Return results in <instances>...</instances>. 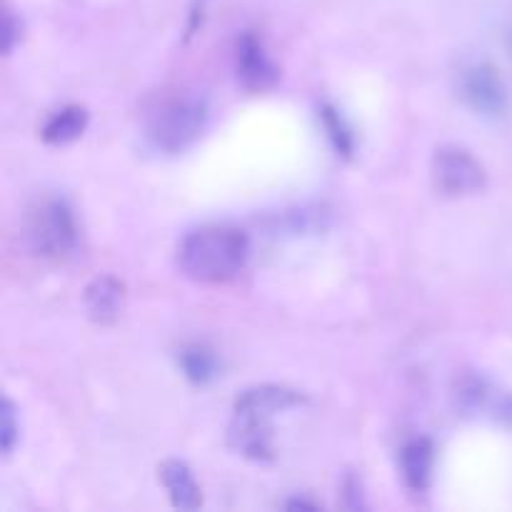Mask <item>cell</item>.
I'll list each match as a JSON object with an SVG mask.
<instances>
[{"label": "cell", "instance_id": "3", "mask_svg": "<svg viewBox=\"0 0 512 512\" xmlns=\"http://www.w3.org/2000/svg\"><path fill=\"white\" fill-rule=\"evenodd\" d=\"M23 238L30 253L50 263L73 258L80 243V228L68 200L58 195H40L25 210Z\"/></svg>", "mask_w": 512, "mask_h": 512}, {"label": "cell", "instance_id": "9", "mask_svg": "<svg viewBox=\"0 0 512 512\" xmlns=\"http://www.w3.org/2000/svg\"><path fill=\"white\" fill-rule=\"evenodd\" d=\"M83 303L85 313L93 323L113 325L125 310V283L113 275H100L88 283Z\"/></svg>", "mask_w": 512, "mask_h": 512}, {"label": "cell", "instance_id": "1", "mask_svg": "<svg viewBox=\"0 0 512 512\" xmlns=\"http://www.w3.org/2000/svg\"><path fill=\"white\" fill-rule=\"evenodd\" d=\"M250 255L248 235L233 225H203L180 240L178 265L190 280L223 285L238 278Z\"/></svg>", "mask_w": 512, "mask_h": 512}, {"label": "cell", "instance_id": "7", "mask_svg": "<svg viewBox=\"0 0 512 512\" xmlns=\"http://www.w3.org/2000/svg\"><path fill=\"white\" fill-rule=\"evenodd\" d=\"M235 73L240 85L250 93H265L280 80L278 65L265 53L258 35L243 33L235 40Z\"/></svg>", "mask_w": 512, "mask_h": 512}, {"label": "cell", "instance_id": "11", "mask_svg": "<svg viewBox=\"0 0 512 512\" xmlns=\"http://www.w3.org/2000/svg\"><path fill=\"white\" fill-rule=\"evenodd\" d=\"M160 483L168 490L170 503L180 510H198L203 505V493L193 470L183 460H165L158 468Z\"/></svg>", "mask_w": 512, "mask_h": 512}, {"label": "cell", "instance_id": "4", "mask_svg": "<svg viewBox=\"0 0 512 512\" xmlns=\"http://www.w3.org/2000/svg\"><path fill=\"white\" fill-rule=\"evenodd\" d=\"M208 123V105L193 93H175L160 100L148 115L145 135L160 153H183L188 150Z\"/></svg>", "mask_w": 512, "mask_h": 512}, {"label": "cell", "instance_id": "13", "mask_svg": "<svg viewBox=\"0 0 512 512\" xmlns=\"http://www.w3.org/2000/svg\"><path fill=\"white\" fill-rule=\"evenodd\" d=\"M178 365L183 370L185 378L195 385H208L218 378L220 363L215 358V353L210 348L200 343H190L180 350Z\"/></svg>", "mask_w": 512, "mask_h": 512}, {"label": "cell", "instance_id": "5", "mask_svg": "<svg viewBox=\"0 0 512 512\" xmlns=\"http://www.w3.org/2000/svg\"><path fill=\"white\" fill-rule=\"evenodd\" d=\"M433 180L440 193L458 198L483 190L485 168L470 150L460 145H443L433 155Z\"/></svg>", "mask_w": 512, "mask_h": 512}, {"label": "cell", "instance_id": "17", "mask_svg": "<svg viewBox=\"0 0 512 512\" xmlns=\"http://www.w3.org/2000/svg\"><path fill=\"white\" fill-rule=\"evenodd\" d=\"M288 508H315V503H305V500H290Z\"/></svg>", "mask_w": 512, "mask_h": 512}, {"label": "cell", "instance_id": "8", "mask_svg": "<svg viewBox=\"0 0 512 512\" xmlns=\"http://www.w3.org/2000/svg\"><path fill=\"white\" fill-rule=\"evenodd\" d=\"M455 398H458V408L468 415H485L495 420H505L512 415V400L508 395H503L478 375H465L455 390Z\"/></svg>", "mask_w": 512, "mask_h": 512}, {"label": "cell", "instance_id": "14", "mask_svg": "<svg viewBox=\"0 0 512 512\" xmlns=\"http://www.w3.org/2000/svg\"><path fill=\"white\" fill-rule=\"evenodd\" d=\"M318 113H320V125H323L325 135H328L335 153L343 155V158H350V155L355 153V133L348 125V120H345L343 113L330 103L320 105Z\"/></svg>", "mask_w": 512, "mask_h": 512}, {"label": "cell", "instance_id": "15", "mask_svg": "<svg viewBox=\"0 0 512 512\" xmlns=\"http://www.w3.org/2000/svg\"><path fill=\"white\" fill-rule=\"evenodd\" d=\"M18 433H20V425L18 420H15V408L10 400H5L3 413H0V443H3L5 455L13 453L15 443H18Z\"/></svg>", "mask_w": 512, "mask_h": 512}, {"label": "cell", "instance_id": "12", "mask_svg": "<svg viewBox=\"0 0 512 512\" xmlns=\"http://www.w3.org/2000/svg\"><path fill=\"white\" fill-rule=\"evenodd\" d=\"M85 128H88V110L83 105H63L45 120L40 128V138L48 145H68L78 140Z\"/></svg>", "mask_w": 512, "mask_h": 512}, {"label": "cell", "instance_id": "16", "mask_svg": "<svg viewBox=\"0 0 512 512\" xmlns=\"http://www.w3.org/2000/svg\"><path fill=\"white\" fill-rule=\"evenodd\" d=\"M18 25H15V18L10 10H5V53H10V50L15 48V40L20 38L18 35Z\"/></svg>", "mask_w": 512, "mask_h": 512}, {"label": "cell", "instance_id": "10", "mask_svg": "<svg viewBox=\"0 0 512 512\" xmlns=\"http://www.w3.org/2000/svg\"><path fill=\"white\" fill-rule=\"evenodd\" d=\"M435 445L430 438H413L400 448V475L410 493L423 495L433 485Z\"/></svg>", "mask_w": 512, "mask_h": 512}, {"label": "cell", "instance_id": "6", "mask_svg": "<svg viewBox=\"0 0 512 512\" xmlns=\"http://www.w3.org/2000/svg\"><path fill=\"white\" fill-rule=\"evenodd\" d=\"M458 90L460 98L480 115L488 118H498L508 110V88H505L503 78L495 70V65L485 63V60H475V63L463 65L458 75Z\"/></svg>", "mask_w": 512, "mask_h": 512}, {"label": "cell", "instance_id": "2", "mask_svg": "<svg viewBox=\"0 0 512 512\" xmlns=\"http://www.w3.org/2000/svg\"><path fill=\"white\" fill-rule=\"evenodd\" d=\"M305 403V395L288 385H255L243 390L233 405V423L228 440L240 455L250 460H273V425L270 420L283 410Z\"/></svg>", "mask_w": 512, "mask_h": 512}, {"label": "cell", "instance_id": "18", "mask_svg": "<svg viewBox=\"0 0 512 512\" xmlns=\"http://www.w3.org/2000/svg\"><path fill=\"white\" fill-rule=\"evenodd\" d=\"M508 45H510V50H512V23H510V28H508Z\"/></svg>", "mask_w": 512, "mask_h": 512}]
</instances>
